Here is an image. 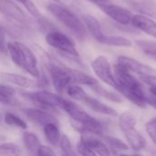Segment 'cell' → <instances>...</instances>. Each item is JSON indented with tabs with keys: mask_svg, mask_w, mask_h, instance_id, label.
Segmentation results:
<instances>
[{
	"mask_svg": "<svg viewBox=\"0 0 156 156\" xmlns=\"http://www.w3.org/2000/svg\"></svg>",
	"mask_w": 156,
	"mask_h": 156,
	"instance_id": "obj_43",
	"label": "cell"
},
{
	"mask_svg": "<svg viewBox=\"0 0 156 156\" xmlns=\"http://www.w3.org/2000/svg\"><path fill=\"white\" fill-rule=\"evenodd\" d=\"M0 13L19 25L26 26L29 22L27 14L11 0H0Z\"/></svg>",
	"mask_w": 156,
	"mask_h": 156,
	"instance_id": "obj_10",
	"label": "cell"
},
{
	"mask_svg": "<svg viewBox=\"0 0 156 156\" xmlns=\"http://www.w3.org/2000/svg\"><path fill=\"white\" fill-rule=\"evenodd\" d=\"M107 16H109L111 18L115 20L117 23L123 25V26H129L132 24L133 19V13L123 7H121L116 5L112 4H107L101 7H100Z\"/></svg>",
	"mask_w": 156,
	"mask_h": 156,
	"instance_id": "obj_11",
	"label": "cell"
},
{
	"mask_svg": "<svg viewBox=\"0 0 156 156\" xmlns=\"http://www.w3.org/2000/svg\"><path fill=\"white\" fill-rule=\"evenodd\" d=\"M81 101L84 102L89 108H90L92 111H94L96 112H99V113H101V114H105V115H109V116H113V117L118 115L117 112L114 109H112V108L107 106L106 104L102 103L101 101H98V100L89 96L88 94H86L83 97Z\"/></svg>",
	"mask_w": 156,
	"mask_h": 156,
	"instance_id": "obj_17",
	"label": "cell"
},
{
	"mask_svg": "<svg viewBox=\"0 0 156 156\" xmlns=\"http://www.w3.org/2000/svg\"><path fill=\"white\" fill-rule=\"evenodd\" d=\"M119 125H120V128L122 131L126 129V128H129V127H133V126L135 127L136 118L134 117V115L132 112H125L120 116Z\"/></svg>",
	"mask_w": 156,
	"mask_h": 156,
	"instance_id": "obj_28",
	"label": "cell"
},
{
	"mask_svg": "<svg viewBox=\"0 0 156 156\" xmlns=\"http://www.w3.org/2000/svg\"><path fill=\"white\" fill-rule=\"evenodd\" d=\"M72 81L73 84H83L90 87L98 83V80L93 77L77 69H73L72 71Z\"/></svg>",
	"mask_w": 156,
	"mask_h": 156,
	"instance_id": "obj_23",
	"label": "cell"
},
{
	"mask_svg": "<svg viewBox=\"0 0 156 156\" xmlns=\"http://www.w3.org/2000/svg\"><path fill=\"white\" fill-rule=\"evenodd\" d=\"M145 101L147 104H150L153 108L156 109V97L155 96H146Z\"/></svg>",
	"mask_w": 156,
	"mask_h": 156,
	"instance_id": "obj_38",
	"label": "cell"
},
{
	"mask_svg": "<svg viewBox=\"0 0 156 156\" xmlns=\"http://www.w3.org/2000/svg\"><path fill=\"white\" fill-rule=\"evenodd\" d=\"M136 45L139 48L144 52L146 55L153 56L156 58V41H148V40H136Z\"/></svg>",
	"mask_w": 156,
	"mask_h": 156,
	"instance_id": "obj_27",
	"label": "cell"
},
{
	"mask_svg": "<svg viewBox=\"0 0 156 156\" xmlns=\"http://www.w3.org/2000/svg\"><path fill=\"white\" fill-rule=\"evenodd\" d=\"M145 128H146L147 133L149 134L152 141L154 143V144L156 145V117L151 119L149 122H146Z\"/></svg>",
	"mask_w": 156,
	"mask_h": 156,
	"instance_id": "obj_33",
	"label": "cell"
},
{
	"mask_svg": "<svg viewBox=\"0 0 156 156\" xmlns=\"http://www.w3.org/2000/svg\"><path fill=\"white\" fill-rule=\"evenodd\" d=\"M65 92H67V94L69 97H71V98H73L75 100L80 101L83 99V97L87 94L85 92V90L80 86H79V84H70V85H69L68 88L66 89Z\"/></svg>",
	"mask_w": 156,
	"mask_h": 156,
	"instance_id": "obj_29",
	"label": "cell"
},
{
	"mask_svg": "<svg viewBox=\"0 0 156 156\" xmlns=\"http://www.w3.org/2000/svg\"><path fill=\"white\" fill-rule=\"evenodd\" d=\"M23 5H24V6L26 7V9L29 12V14H30L31 16H33L34 17H37V18L41 17V14H40L38 8L35 5V4H34L31 0H27V2H26Z\"/></svg>",
	"mask_w": 156,
	"mask_h": 156,
	"instance_id": "obj_34",
	"label": "cell"
},
{
	"mask_svg": "<svg viewBox=\"0 0 156 156\" xmlns=\"http://www.w3.org/2000/svg\"><path fill=\"white\" fill-rule=\"evenodd\" d=\"M47 43L68 56L79 58V52L75 43L67 35L58 31H50L46 36Z\"/></svg>",
	"mask_w": 156,
	"mask_h": 156,
	"instance_id": "obj_6",
	"label": "cell"
},
{
	"mask_svg": "<svg viewBox=\"0 0 156 156\" xmlns=\"http://www.w3.org/2000/svg\"><path fill=\"white\" fill-rule=\"evenodd\" d=\"M5 42V29L0 25V56L7 55V46Z\"/></svg>",
	"mask_w": 156,
	"mask_h": 156,
	"instance_id": "obj_35",
	"label": "cell"
},
{
	"mask_svg": "<svg viewBox=\"0 0 156 156\" xmlns=\"http://www.w3.org/2000/svg\"><path fill=\"white\" fill-rule=\"evenodd\" d=\"M92 69L94 73L98 76V78L102 80L104 83L110 85L111 87L117 89L119 86V82L117 81L114 74L112 73L111 65L108 59L103 56L97 57L91 63Z\"/></svg>",
	"mask_w": 156,
	"mask_h": 156,
	"instance_id": "obj_9",
	"label": "cell"
},
{
	"mask_svg": "<svg viewBox=\"0 0 156 156\" xmlns=\"http://www.w3.org/2000/svg\"><path fill=\"white\" fill-rule=\"evenodd\" d=\"M150 92L152 93L153 96H155L156 97V86L155 85H151L150 86Z\"/></svg>",
	"mask_w": 156,
	"mask_h": 156,
	"instance_id": "obj_40",
	"label": "cell"
},
{
	"mask_svg": "<svg viewBox=\"0 0 156 156\" xmlns=\"http://www.w3.org/2000/svg\"><path fill=\"white\" fill-rule=\"evenodd\" d=\"M1 75L5 80L20 88L29 89V88H34L35 86H37L36 81L25 76H21V75L15 74V73H9V72H4V73H1Z\"/></svg>",
	"mask_w": 156,
	"mask_h": 156,
	"instance_id": "obj_18",
	"label": "cell"
},
{
	"mask_svg": "<svg viewBox=\"0 0 156 156\" xmlns=\"http://www.w3.org/2000/svg\"><path fill=\"white\" fill-rule=\"evenodd\" d=\"M84 19V23L86 26V28L88 29V31L91 34V36L99 42L101 41V39L104 37V34L102 33L101 25L99 23V21L92 16L90 15H85L83 16Z\"/></svg>",
	"mask_w": 156,
	"mask_h": 156,
	"instance_id": "obj_19",
	"label": "cell"
},
{
	"mask_svg": "<svg viewBox=\"0 0 156 156\" xmlns=\"http://www.w3.org/2000/svg\"><path fill=\"white\" fill-rule=\"evenodd\" d=\"M141 80L146 83L147 85H155L156 86V76L154 75H141Z\"/></svg>",
	"mask_w": 156,
	"mask_h": 156,
	"instance_id": "obj_37",
	"label": "cell"
},
{
	"mask_svg": "<svg viewBox=\"0 0 156 156\" xmlns=\"http://www.w3.org/2000/svg\"><path fill=\"white\" fill-rule=\"evenodd\" d=\"M48 10L65 27H67L77 37L80 39H85L87 37V28L70 10L65 8L58 4H49Z\"/></svg>",
	"mask_w": 156,
	"mask_h": 156,
	"instance_id": "obj_4",
	"label": "cell"
},
{
	"mask_svg": "<svg viewBox=\"0 0 156 156\" xmlns=\"http://www.w3.org/2000/svg\"><path fill=\"white\" fill-rule=\"evenodd\" d=\"M25 98L32 101L33 102L41 105L42 108L47 110H53L55 111L56 108L62 109L65 99L61 98L58 94L47 91V90H40L35 92H26L22 94Z\"/></svg>",
	"mask_w": 156,
	"mask_h": 156,
	"instance_id": "obj_7",
	"label": "cell"
},
{
	"mask_svg": "<svg viewBox=\"0 0 156 156\" xmlns=\"http://www.w3.org/2000/svg\"><path fill=\"white\" fill-rule=\"evenodd\" d=\"M62 110H64L69 117L77 122L75 127L82 134H95L101 135L103 133L102 124L94 117L86 112L83 109L78 106L76 103L65 100Z\"/></svg>",
	"mask_w": 156,
	"mask_h": 156,
	"instance_id": "obj_2",
	"label": "cell"
},
{
	"mask_svg": "<svg viewBox=\"0 0 156 156\" xmlns=\"http://www.w3.org/2000/svg\"><path fill=\"white\" fill-rule=\"evenodd\" d=\"M53 1H55V2H56V3H58V2H59V1H60V0H53Z\"/></svg>",
	"mask_w": 156,
	"mask_h": 156,
	"instance_id": "obj_42",
	"label": "cell"
},
{
	"mask_svg": "<svg viewBox=\"0 0 156 156\" xmlns=\"http://www.w3.org/2000/svg\"><path fill=\"white\" fill-rule=\"evenodd\" d=\"M90 87H91V89L97 94H99L100 96L104 97L105 99H107V100H109L111 101H113V102H122V101L121 96H119L118 94H116L114 92H112V91H109V90H105L104 88H102L101 86H100L99 83L94 84V85H92Z\"/></svg>",
	"mask_w": 156,
	"mask_h": 156,
	"instance_id": "obj_25",
	"label": "cell"
},
{
	"mask_svg": "<svg viewBox=\"0 0 156 156\" xmlns=\"http://www.w3.org/2000/svg\"><path fill=\"white\" fill-rule=\"evenodd\" d=\"M124 136L129 144V145L134 151H141L146 145V140L144 137L133 127H129L122 130Z\"/></svg>",
	"mask_w": 156,
	"mask_h": 156,
	"instance_id": "obj_16",
	"label": "cell"
},
{
	"mask_svg": "<svg viewBox=\"0 0 156 156\" xmlns=\"http://www.w3.org/2000/svg\"><path fill=\"white\" fill-rule=\"evenodd\" d=\"M5 122L8 125L16 126L20 129H26L27 128V123L18 116L13 114L12 112H6L4 116Z\"/></svg>",
	"mask_w": 156,
	"mask_h": 156,
	"instance_id": "obj_30",
	"label": "cell"
},
{
	"mask_svg": "<svg viewBox=\"0 0 156 156\" xmlns=\"http://www.w3.org/2000/svg\"><path fill=\"white\" fill-rule=\"evenodd\" d=\"M118 61L121 65L124 66L130 71L138 73L140 75H153L156 73V70H154L153 68L129 57L121 56L118 58Z\"/></svg>",
	"mask_w": 156,
	"mask_h": 156,
	"instance_id": "obj_13",
	"label": "cell"
},
{
	"mask_svg": "<svg viewBox=\"0 0 156 156\" xmlns=\"http://www.w3.org/2000/svg\"><path fill=\"white\" fill-rule=\"evenodd\" d=\"M55 152L48 146H46V145H41L39 146L38 148V151H37V155L40 156H45V155H55Z\"/></svg>",
	"mask_w": 156,
	"mask_h": 156,
	"instance_id": "obj_36",
	"label": "cell"
},
{
	"mask_svg": "<svg viewBox=\"0 0 156 156\" xmlns=\"http://www.w3.org/2000/svg\"><path fill=\"white\" fill-rule=\"evenodd\" d=\"M126 3L133 9L141 13V15L156 18V2L154 0H126Z\"/></svg>",
	"mask_w": 156,
	"mask_h": 156,
	"instance_id": "obj_14",
	"label": "cell"
},
{
	"mask_svg": "<svg viewBox=\"0 0 156 156\" xmlns=\"http://www.w3.org/2000/svg\"><path fill=\"white\" fill-rule=\"evenodd\" d=\"M101 43L106 44L109 46H115V47L130 48L133 46V43L131 40H129L123 37H120V36H105L104 35Z\"/></svg>",
	"mask_w": 156,
	"mask_h": 156,
	"instance_id": "obj_24",
	"label": "cell"
},
{
	"mask_svg": "<svg viewBox=\"0 0 156 156\" xmlns=\"http://www.w3.org/2000/svg\"><path fill=\"white\" fill-rule=\"evenodd\" d=\"M15 1H17V2H19V3H21L22 5H24V4L27 2V0H15Z\"/></svg>",
	"mask_w": 156,
	"mask_h": 156,
	"instance_id": "obj_41",
	"label": "cell"
},
{
	"mask_svg": "<svg viewBox=\"0 0 156 156\" xmlns=\"http://www.w3.org/2000/svg\"><path fill=\"white\" fill-rule=\"evenodd\" d=\"M89 1L91 2V3H93V4H95V5H97L99 7H101V6L107 5V4H110L111 3L110 0H89Z\"/></svg>",
	"mask_w": 156,
	"mask_h": 156,
	"instance_id": "obj_39",
	"label": "cell"
},
{
	"mask_svg": "<svg viewBox=\"0 0 156 156\" xmlns=\"http://www.w3.org/2000/svg\"><path fill=\"white\" fill-rule=\"evenodd\" d=\"M77 151L81 155H110V149L100 140L82 135L77 144Z\"/></svg>",
	"mask_w": 156,
	"mask_h": 156,
	"instance_id": "obj_8",
	"label": "cell"
},
{
	"mask_svg": "<svg viewBox=\"0 0 156 156\" xmlns=\"http://www.w3.org/2000/svg\"><path fill=\"white\" fill-rule=\"evenodd\" d=\"M132 24L141 31L156 38V22L144 15H135L133 16Z\"/></svg>",
	"mask_w": 156,
	"mask_h": 156,
	"instance_id": "obj_15",
	"label": "cell"
},
{
	"mask_svg": "<svg viewBox=\"0 0 156 156\" xmlns=\"http://www.w3.org/2000/svg\"><path fill=\"white\" fill-rule=\"evenodd\" d=\"M25 116L34 123L44 126L49 122L58 123L57 119L48 112L36 108H24L22 110Z\"/></svg>",
	"mask_w": 156,
	"mask_h": 156,
	"instance_id": "obj_12",
	"label": "cell"
},
{
	"mask_svg": "<svg viewBox=\"0 0 156 156\" xmlns=\"http://www.w3.org/2000/svg\"><path fill=\"white\" fill-rule=\"evenodd\" d=\"M22 154V149L16 144L5 143L0 144V154L4 155H19Z\"/></svg>",
	"mask_w": 156,
	"mask_h": 156,
	"instance_id": "obj_26",
	"label": "cell"
},
{
	"mask_svg": "<svg viewBox=\"0 0 156 156\" xmlns=\"http://www.w3.org/2000/svg\"><path fill=\"white\" fill-rule=\"evenodd\" d=\"M7 52L12 61L34 78H39L37 60L33 51L25 44L13 41L7 43Z\"/></svg>",
	"mask_w": 156,
	"mask_h": 156,
	"instance_id": "obj_3",
	"label": "cell"
},
{
	"mask_svg": "<svg viewBox=\"0 0 156 156\" xmlns=\"http://www.w3.org/2000/svg\"><path fill=\"white\" fill-rule=\"evenodd\" d=\"M48 69L50 74L53 86L58 92L59 93L65 92L68 86L73 84L72 81L73 69L68 68L62 64L49 62L48 64Z\"/></svg>",
	"mask_w": 156,
	"mask_h": 156,
	"instance_id": "obj_5",
	"label": "cell"
},
{
	"mask_svg": "<svg viewBox=\"0 0 156 156\" xmlns=\"http://www.w3.org/2000/svg\"><path fill=\"white\" fill-rule=\"evenodd\" d=\"M58 144H59V147H60L63 154H65V155H75L76 154L73 151L71 142L66 134L61 135Z\"/></svg>",
	"mask_w": 156,
	"mask_h": 156,
	"instance_id": "obj_31",
	"label": "cell"
},
{
	"mask_svg": "<svg viewBox=\"0 0 156 156\" xmlns=\"http://www.w3.org/2000/svg\"><path fill=\"white\" fill-rule=\"evenodd\" d=\"M23 143L27 151L31 154H37L38 148L40 146L37 136L31 132H25L23 133Z\"/></svg>",
	"mask_w": 156,
	"mask_h": 156,
	"instance_id": "obj_22",
	"label": "cell"
},
{
	"mask_svg": "<svg viewBox=\"0 0 156 156\" xmlns=\"http://www.w3.org/2000/svg\"><path fill=\"white\" fill-rule=\"evenodd\" d=\"M43 130L46 139L48 141V143L53 146H58L61 137L58 123L49 122L43 126Z\"/></svg>",
	"mask_w": 156,
	"mask_h": 156,
	"instance_id": "obj_20",
	"label": "cell"
},
{
	"mask_svg": "<svg viewBox=\"0 0 156 156\" xmlns=\"http://www.w3.org/2000/svg\"><path fill=\"white\" fill-rule=\"evenodd\" d=\"M0 102L10 106H17L19 101L16 97L15 90L9 86L0 85Z\"/></svg>",
	"mask_w": 156,
	"mask_h": 156,
	"instance_id": "obj_21",
	"label": "cell"
},
{
	"mask_svg": "<svg viewBox=\"0 0 156 156\" xmlns=\"http://www.w3.org/2000/svg\"><path fill=\"white\" fill-rule=\"evenodd\" d=\"M105 141L111 145V147L114 150H120V151H127L129 149L128 145L126 144H124L122 141H121L120 139L116 138V137H112V136H106L105 137Z\"/></svg>",
	"mask_w": 156,
	"mask_h": 156,
	"instance_id": "obj_32",
	"label": "cell"
},
{
	"mask_svg": "<svg viewBox=\"0 0 156 156\" xmlns=\"http://www.w3.org/2000/svg\"><path fill=\"white\" fill-rule=\"evenodd\" d=\"M113 70L114 76L119 82V86L116 90L133 103L141 108H144L147 104L145 101L146 95L140 82L130 73L129 69L120 63L114 65Z\"/></svg>",
	"mask_w": 156,
	"mask_h": 156,
	"instance_id": "obj_1",
	"label": "cell"
}]
</instances>
